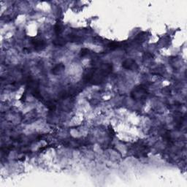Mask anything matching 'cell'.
<instances>
[{"instance_id": "1", "label": "cell", "mask_w": 187, "mask_h": 187, "mask_svg": "<svg viewBox=\"0 0 187 187\" xmlns=\"http://www.w3.org/2000/svg\"><path fill=\"white\" fill-rule=\"evenodd\" d=\"M112 71V64H102L99 67L87 70L83 75V80L86 83L91 84H101L105 81Z\"/></svg>"}, {"instance_id": "4", "label": "cell", "mask_w": 187, "mask_h": 187, "mask_svg": "<svg viewBox=\"0 0 187 187\" xmlns=\"http://www.w3.org/2000/svg\"><path fill=\"white\" fill-rule=\"evenodd\" d=\"M31 44L34 47V50L37 51H40L45 49L46 46V42L44 40L40 39V38H36V39H33L31 41Z\"/></svg>"}, {"instance_id": "3", "label": "cell", "mask_w": 187, "mask_h": 187, "mask_svg": "<svg viewBox=\"0 0 187 187\" xmlns=\"http://www.w3.org/2000/svg\"><path fill=\"white\" fill-rule=\"evenodd\" d=\"M122 67L126 70H131V71H135L138 69V65H137V62L132 59H128L124 61L122 63Z\"/></svg>"}, {"instance_id": "7", "label": "cell", "mask_w": 187, "mask_h": 187, "mask_svg": "<svg viewBox=\"0 0 187 187\" xmlns=\"http://www.w3.org/2000/svg\"><path fill=\"white\" fill-rule=\"evenodd\" d=\"M54 31L56 35H59L63 31V24L61 21H57L54 27Z\"/></svg>"}, {"instance_id": "8", "label": "cell", "mask_w": 187, "mask_h": 187, "mask_svg": "<svg viewBox=\"0 0 187 187\" xmlns=\"http://www.w3.org/2000/svg\"><path fill=\"white\" fill-rule=\"evenodd\" d=\"M67 41L64 38L59 37V38H57L56 40H54L53 41V43L56 46H63V45H64L67 43Z\"/></svg>"}, {"instance_id": "5", "label": "cell", "mask_w": 187, "mask_h": 187, "mask_svg": "<svg viewBox=\"0 0 187 187\" xmlns=\"http://www.w3.org/2000/svg\"><path fill=\"white\" fill-rule=\"evenodd\" d=\"M65 69V66L63 64H57L53 69H52V73L54 75H58V74L61 73L62 71H64Z\"/></svg>"}, {"instance_id": "9", "label": "cell", "mask_w": 187, "mask_h": 187, "mask_svg": "<svg viewBox=\"0 0 187 187\" xmlns=\"http://www.w3.org/2000/svg\"><path fill=\"white\" fill-rule=\"evenodd\" d=\"M90 51L88 48H83L81 51V57H84V56H88V55L90 54Z\"/></svg>"}, {"instance_id": "6", "label": "cell", "mask_w": 187, "mask_h": 187, "mask_svg": "<svg viewBox=\"0 0 187 187\" xmlns=\"http://www.w3.org/2000/svg\"><path fill=\"white\" fill-rule=\"evenodd\" d=\"M123 45H124L123 43H121V42H112L108 44V48H109L111 50L114 51V50H116V49L121 48L123 47Z\"/></svg>"}, {"instance_id": "2", "label": "cell", "mask_w": 187, "mask_h": 187, "mask_svg": "<svg viewBox=\"0 0 187 187\" xmlns=\"http://www.w3.org/2000/svg\"><path fill=\"white\" fill-rule=\"evenodd\" d=\"M148 94V92L146 88L143 86H140L136 87L132 91L131 96L134 100H143L146 98Z\"/></svg>"}]
</instances>
